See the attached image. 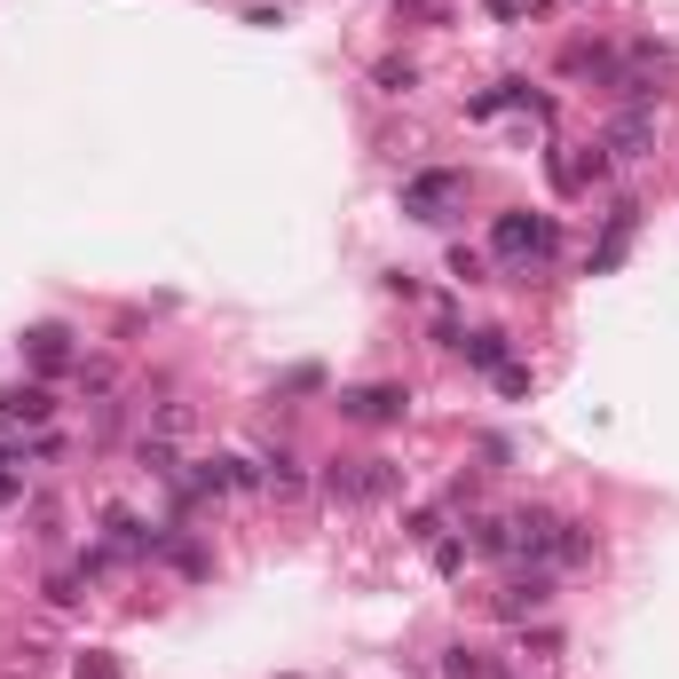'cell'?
Instances as JSON below:
<instances>
[{"mask_svg": "<svg viewBox=\"0 0 679 679\" xmlns=\"http://www.w3.org/2000/svg\"><path fill=\"white\" fill-rule=\"evenodd\" d=\"M324 490H332V498H388V490H395V466H388V458H332Z\"/></svg>", "mask_w": 679, "mask_h": 679, "instance_id": "obj_4", "label": "cell"}, {"mask_svg": "<svg viewBox=\"0 0 679 679\" xmlns=\"http://www.w3.org/2000/svg\"><path fill=\"white\" fill-rule=\"evenodd\" d=\"M24 356H32V371H48V380H56V371H72V332H63V324H40V332L24 340Z\"/></svg>", "mask_w": 679, "mask_h": 679, "instance_id": "obj_7", "label": "cell"}, {"mask_svg": "<svg viewBox=\"0 0 679 679\" xmlns=\"http://www.w3.org/2000/svg\"><path fill=\"white\" fill-rule=\"evenodd\" d=\"M648 143H656V111H648V104H624V111H617V127H608V151L640 158Z\"/></svg>", "mask_w": 679, "mask_h": 679, "instance_id": "obj_6", "label": "cell"}, {"mask_svg": "<svg viewBox=\"0 0 679 679\" xmlns=\"http://www.w3.org/2000/svg\"><path fill=\"white\" fill-rule=\"evenodd\" d=\"M490 9H498V16H522V9H514V0H490Z\"/></svg>", "mask_w": 679, "mask_h": 679, "instance_id": "obj_17", "label": "cell"}, {"mask_svg": "<svg viewBox=\"0 0 679 679\" xmlns=\"http://www.w3.org/2000/svg\"><path fill=\"white\" fill-rule=\"evenodd\" d=\"M371 80H380V95H412V87H419V63H395V56H388Z\"/></svg>", "mask_w": 679, "mask_h": 679, "instance_id": "obj_11", "label": "cell"}, {"mask_svg": "<svg viewBox=\"0 0 679 679\" xmlns=\"http://www.w3.org/2000/svg\"><path fill=\"white\" fill-rule=\"evenodd\" d=\"M434 569H443V576H458V569H466V546H458V537H443V546H434Z\"/></svg>", "mask_w": 679, "mask_h": 679, "instance_id": "obj_13", "label": "cell"}, {"mask_svg": "<svg viewBox=\"0 0 679 679\" xmlns=\"http://www.w3.org/2000/svg\"><path fill=\"white\" fill-rule=\"evenodd\" d=\"M546 600H553V585H546V576H529V585H514V593L498 600V617H537Z\"/></svg>", "mask_w": 679, "mask_h": 679, "instance_id": "obj_10", "label": "cell"}, {"mask_svg": "<svg viewBox=\"0 0 679 679\" xmlns=\"http://www.w3.org/2000/svg\"><path fill=\"white\" fill-rule=\"evenodd\" d=\"M80 679H119V664H111V656H104V648H95V656H87V664H80Z\"/></svg>", "mask_w": 679, "mask_h": 679, "instance_id": "obj_15", "label": "cell"}, {"mask_svg": "<svg viewBox=\"0 0 679 679\" xmlns=\"http://www.w3.org/2000/svg\"><path fill=\"white\" fill-rule=\"evenodd\" d=\"M561 561H593V529L585 522H561V546H553Z\"/></svg>", "mask_w": 679, "mask_h": 679, "instance_id": "obj_12", "label": "cell"}, {"mask_svg": "<svg viewBox=\"0 0 679 679\" xmlns=\"http://www.w3.org/2000/svg\"><path fill=\"white\" fill-rule=\"evenodd\" d=\"M443 671H451V679H483V656H466V648H458V656H451Z\"/></svg>", "mask_w": 679, "mask_h": 679, "instance_id": "obj_16", "label": "cell"}, {"mask_svg": "<svg viewBox=\"0 0 679 679\" xmlns=\"http://www.w3.org/2000/svg\"><path fill=\"white\" fill-rule=\"evenodd\" d=\"M48 412H56L48 388H9L0 395V419H16V427H48Z\"/></svg>", "mask_w": 679, "mask_h": 679, "instance_id": "obj_8", "label": "cell"}, {"mask_svg": "<svg viewBox=\"0 0 679 679\" xmlns=\"http://www.w3.org/2000/svg\"><path fill=\"white\" fill-rule=\"evenodd\" d=\"M403 412H412V395H403L395 380H380V388H348V395H340V419H356V427H395Z\"/></svg>", "mask_w": 679, "mask_h": 679, "instance_id": "obj_3", "label": "cell"}, {"mask_svg": "<svg viewBox=\"0 0 679 679\" xmlns=\"http://www.w3.org/2000/svg\"><path fill=\"white\" fill-rule=\"evenodd\" d=\"M458 356H466L474 371H505V332H466Z\"/></svg>", "mask_w": 679, "mask_h": 679, "instance_id": "obj_9", "label": "cell"}, {"mask_svg": "<svg viewBox=\"0 0 679 679\" xmlns=\"http://www.w3.org/2000/svg\"><path fill=\"white\" fill-rule=\"evenodd\" d=\"M451 277H466V285H474V277H483V253H466V246H451Z\"/></svg>", "mask_w": 679, "mask_h": 679, "instance_id": "obj_14", "label": "cell"}, {"mask_svg": "<svg viewBox=\"0 0 679 679\" xmlns=\"http://www.w3.org/2000/svg\"><path fill=\"white\" fill-rule=\"evenodd\" d=\"M632 229H640V206L624 198V206L608 214V229H600V246H593V277H608V269H617V261L632 253Z\"/></svg>", "mask_w": 679, "mask_h": 679, "instance_id": "obj_5", "label": "cell"}, {"mask_svg": "<svg viewBox=\"0 0 679 679\" xmlns=\"http://www.w3.org/2000/svg\"><path fill=\"white\" fill-rule=\"evenodd\" d=\"M458 198H466L458 166H427V175L403 182V214H412V222H443V206H458Z\"/></svg>", "mask_w": 679, "mask_h": 679, "instance_id": "obj_1", "label": "cell"}, {"mask_svg": "<svg viewBox=\"0 0 679 679\" xmlns=\"http://www.w3.org/2000/svg\"><path fill=\"white\" fill-rule=\"evenodd\" d=\"M490 253H498V261H546V253H553V222H537V214H498V222H490Z\"/></svg>", "mask_w": 679, "mask_h": 679, "instance_id": "obj_2", "label": "cell"}]
</instances>
